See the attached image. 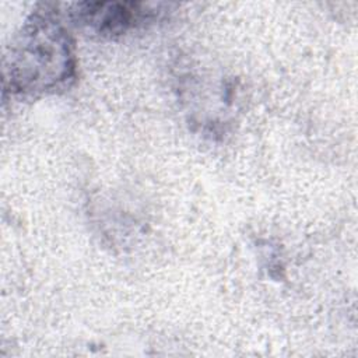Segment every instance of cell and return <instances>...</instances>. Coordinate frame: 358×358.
<instances>
[{"instance_id": "1", "label": "cell", "mask_w": 358, "mask_h": 358, "mask_svg": "<svg viewBox=\"0 0 358 358\" xmlns=\"http://www.w3.org/2000/svg\"><path fill=\"white\" fill-rule=\"evenodd\" d=\"M74 80L76 55L67 29L52 11L35 13L6 55V87L35 96L63 91Z\"/></svg>"}, {"instance_id": "2", "label": "cell", "mask_w": 358, "mask_h": 358, "mask_svg": "<svg viewBox=\"0 0 358 358\" xmlns=\"http://www.w3.org/2000/svg\"><path fill=\"white\" fill-rule=\"evenodd\" d=\"M158 13L143 3H80L70 11V15L77 25L113 36L151 20Z\"/></svg>"}]
</instances>
